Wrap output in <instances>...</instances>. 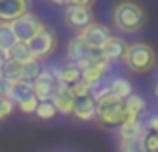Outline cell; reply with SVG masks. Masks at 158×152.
Wrapping results in <instances>:
<instances>
[{
    "mask_svg": "<svg viewBox=\"0 0 158 152\" xmlns=\"http://www.w3.org/2000/svg\"><path fill=\"white\" fill-rule=\"evenodd\" d=\"M30 12V0H0V22H14Z\"/></svg>",
    "mask_w": 158,
    "mask_h": 152,
    "instance_id": "9",
    "label": "cell"
},
{
    "mask_svg": "<svg viewBox=\"0 0 158 152\" xmlns=\"http://www.w3.org/2000/svg\"><path fill=\"white\" fill-rule=\"evenodd\" d=\"M96 120L104 126H120L122 122H126L128 112H126V106H124V100L112 96V94L98 100Z\"/></svg>",
    "mask_w": 158,
    "mask_h": 152,
    "instance_id": "2",
    "label": "cell"
},
{
    "mask_svg": "<svg viewBox=\"0 0 158 152\" xmlns=\"http://www.w3.org/2000/svg\"><path fill=\"white\" fill-rule=\"evenodd\" d=\"M146 130H152V132H156L158 134V114H152V116H148V120H146Z\"/></svg>",
    "mask_w": 158,
    "mask_h": 152,
    "instance_id": "27",
    "label": "cell"
},
{
    "mask_svg": "<svg viewBox=\"0 0 158 152\" xmlns=\"http://www.w3.org/2000/svg\"><path fill=\"white\" fill-rule=\"evenodd\" d=\"M128 44L124 42L122 38H118V36H110V40L102 46V52H104L106 60H112V62H116V60H122L124 58V52H126Z\"/></svg>",
    "mask_w": 158,
    "mask_h": 152,
    "instance_id": "13",
    "label": "cell"
},
{
    "mask_svg": "<svg viewBox=\"0 0 158 152\" xmlns=\"http://www.w3.org/2000/svg\"><path fill=\"white\" fill-rule=\"evenodd\" d=\"M42 70H44V66L40 64V60L38 58H32L30 62H24L22 64V80L34 84L36 78L40 76V72H42Z\"/></svg>",
    "mask_w": 158,
    "mask_h": 152,
    "instance_id": "16",
    "label": "cell"
},
{
    "mask_svg": "<svg viewBox=\"0 0 158 152\" xmlns=\"http://www.w3.org/2000/svg\"><path fill=\"white\" fill-rule=\"evenodd\" d=\"M96 108H98V102L94 100L92 96H82V98H76V104H74V116L78 120H92L96 118Z\"/></svg>",
    "mask_w": 158,
    "mask_h": 152,
    "instance_id": "10",
    "label": "cell"
},
{
    "mask_svg": "<svg viewBox=\"0 0 158 152\" xmlns=\"http://www.w3.org/2000/svg\"><path fill=\"white\" fill-rule=\"evenodd\" d=\"M8 58H10V54H8V50H4V48H0V70L4 68V64L8 62Z\"/></svg>",
    "mask_w": 158,
    "mask_h": 152,
    "instance_id": "29",
    "label": "cell"
},
{
    "mask_svg": "<svg viewBox=\"0 0 158 152\" xmlns=\"http://www.w3.org/2000/svg\"><path fill=\"white\" fill-rule=\"evenodd\" d=\"M80 80H82V70L74 62H68V64L62 66V82H64V84L72 86V84H76V82H80Z\"/></svg>",
    "mask_w": 158,
    "mask_h": 152,
    "instance_id": "20",
    "label": "cell"
},
{
    "mask_svg": "<svg viewBox=\"0 0 158 152\" xmlns=\"http://www.w3.org/2000/svg\"><path fill=\"white\" fill-rule=\"evenodd\" d=\"M144 152H156V150H144Z\"/></svg>",
    "mask_w": 158,
    "mask_h": 152,
    "instance_id": "32",
    "label": "cell"
},
{
    "mask_svg": "<svg viewBox=\"0 0 158 152\" xmlns=\"http://www.w3.org/2000/svg\"><path fill=\"white\" fill-rule=\"evenodd\" d=\"M38 104H40V100L36 96H32V98H28V100H24L22 104H18V110H20V112H24V114H36Z\"/></svg>",
    "mask_w": 158,
    "mask_h": 152,
    "instance_id": "24",
    "label": "cell"
},
{
    "mask_svg": "<svg viewBox=\"0 0 158 152\" xmlns=\"http://www.w3.org/2000/svg\"><path fill=\"white\" fill-rule=\"evenodd\" d=\"M64 20H66V24H68L70 28H74V30H84L86 26H90V24L94 22L90 6H66Z\"/></svg>",
    "mask_w": 158,
    "mask_h": 152,
    "instance_id": "8",
    "label": "cell"
},
{
    "mask_svg": "<svg viewBox=\"0 0 158 152\" xmlns=\"http://www.w3.org/2000/svg\"><path fill=\"white\" fill-rule=\"evenodd\" d=\"M154 94H156V98H158V84H156V88H154Z\"/></svg>",
    "mask_w": 158,
    "mask_h": 152,
    "instance_id": "31",
    "label": "cell"
},
{
    "mask_svg": "<svg viewBox=\"0 0 158 152\" xmlns=\"http://www.w3.org/2000/svg\"><path fill=\"white\" fill-rule=\"evenodd\" d=\"M112 22L122 32H138L144 26V10L132 0H122L112 10Z\"/></svg>",
    "mask_w": 158,
    "mask_h": 152,
    "instance_id": "1",
    "label": "cell"
},
{
    "mask_svg": "<svg viewBox=\"0 0 158 152\" xmlns=\"http://www.w3.org/2000/svg\"><path fill=\"white\" fill-rule=\"evenodd\" d=\"M10 24H12V30H14V34H16V40H18V42H26V44L30 42L32 38H36L44 28V24L40 22V18L34 16L32 12L22 14L20 18H16L14 22H10Z\"/></svg>",
    "mask_w": 158,
    "mask_h": 152,
    "instance_id": "4",
    "label": "cell"
},
{
    "mask_svg": "<svg viewBox=\"0 0 158 152\" xmlns=\"http://www.w3.org/2000/svg\"><path fill=\"white\" fill-rule=\"evenodd\" d=\"M14 102L10 98H0V120H4L6 116H10L12 110H14Z\"/></svg>",
    "mask_w": 158,
    "mask_h": 152,
    "instance_id": "25",
    "label": "cell"
},
{
    "mask_svg": "<svg viewBox=\"0 0 158 152\" xmlns=\"http://www.w3.org/2000/svg\"><path fill=\"white\" fill-rule=\"evenodd\" d=\"M52 4H58V6H62V4H66V0H50Z\"/></svg>",
    "mask_w": 158,
    "mask_h": 152,
    "instance_id": "30",
    "label": "cell"
},
{
    "mask_svg": "<svg viewBox=\"0 0 158 152\" xmlns=\"http://www.w3.org/2000/svg\"><path fill=\"white\" fill-rule=\"evenodd\" d=\"M90 90H92V86H90L86 80H80V82H76V84H72V86H70V94H72L74 98L88 96V94H90Z\"/></svg>",
    "mask_w": 158,
    "mask_h": 152,
    "instance_id": "23",
    "label": "cell"
},
{
    "mask_svg": "<svg viewBox=\"0 0 158 152\" xmlns=\"http://www.w3.org/2000/svg\"><path fill=\"white\" fill-rule=\"evenodd\" d=\"M120 152H144L146 144H144V136L142 138H128V140H120Z\"/></svg>",
    "mask_w": 158,
    "mask_h": 152,
    "instance_id": "21",
    "label": "cell"
},
{
    "mask_svg": "<svg viewBox=\"0 0 158 152\" xmlns=\"http://www.w3.org/2000/svg\"><path fill=\"white\" fill-rule=\"evenodd\" d=\"M122 62H124V66L130 68L132 72H146L154 66L156 52L144 42H134V44H128Z\"/></svg>",
    "mask_w": 158,
    "mask_h": 152,
    "instance_id": "3",
    "label": "cell"
},
{
    "mask_svg": "<svg viewBox=\"0 0 158 152\" xmlns=\"http://www.w3.org/2000/svg\"><path fill=\"white\" fill-rule=\"evenodd\" d=\"M146 134V126L138 120V118H128L126 122L118 126V136L120 140H128V138H142Z\"/></svg>",
    "mask_w": 158,
    "mask_h": 152,
    "instance_id": "11",
    "label": "cell"
},
{
    "mask_svg": "<svg viewBox=\"0 0 158 152\" xmlns=\"http://www.w3.org/2000/svg\"><path fill=\"white\" fill-rule=\"evenodd\" d=\"M8 54H10V58H14V60H18V62H30L32 58H34V54H32V50H30V46H28L26 42H16L14 46L8 50Z\"/></svg>",
    "mask_w": 158,
    "mask_h": 152,
    "instance_id": "17",
    "label": "cell"
},
{
    "mask_svg": "<svg viewBox=\"0 0 158 152\" xmlns=\"http://www.w3.org/2000/svg\"><path fill=\"white\" fill-rule=\"evenodd\" d=\"M110 94L120 98V100H126L132 94V84L122 76H114V78H110Z\"/></svg>",
    "mask_w": 158,
    "mask_h": 152,
    "instance_id": "14",
    "label": "cell"
},
{
    "mask_svg": "<svg viewBox=\"0 0 158 152\" xmlns=\"http://www.w3.org/2000/svg\"><path fill=\"white\" fill-rule=\"evenodd\" d=\"M124 106H126L128 118H138L140 114L146 110V100L138 94H130V96L124 100Z\"/></svg>",
    "mask_w": 158,
    "mask_h": 152,
    "instance_id": "15",
    "label": "cell"
},
{
    "mask_svg": "<svg viewBox=\"0 0 158 152\" xmlns=\"http://www.w3.org/2000/svg\"><path fill=\"white\" fill-rule=\"evenodd\" d=\"M144 144H146V150H156L158 152V134L152 132V130H146V134H144Z\"/></svg>",
    "mask_w": 158,
    "mask_h": 152,
    "instance_id": "26",
    "label": "cell"
},
{
    "mask_svg": "<svg viewBox=\"0 0 158 152\" xmlns=\"http://www.w3.org/2000/svg\"><path fill=\"white\" fill-rule=\"evenodd\" d=\"M16 42L18 40H16V34L12 30V24L10 22H0V48L10 50Z\"/></svg>",
    "mask_w": 158,
    "mask_h": 152,
    "instance_id": "18",
    "label": "cell"
},
{
    "mask_svg": "<svg viewBox=\"0 0 158 152\" xmlns=\"http://www.w3.org/2000/svg\"><path fill=\"white\" fill-rule=\"evenodd\" d=\"M58 114L56 106H54L52 100H44L38 104V108H36V116L40 118V120H50V118H54Z\"/></svg>",
    "mask_w": 158,
    "mask_h": 152,
    "instance_id": "22",
    "label": "cell"
},
{
    "mask_svg": "<svg viewBox=\"0 0 158 152\" xmlns=\"http://www.w3.org/2000/svg\"><path fill=\"white\" fill-rule=\"evenodd\" d=\"M34 96V86L30 82H24V80H18V82H12L10 86V92H8V98L14 102L16 106L22 104L24 100Z\"/></svg>",
    "mask_w": 158,
    "mask_h": 152,
    "instance_id": "12",
    "label": "cell"
},
{
    "mask_svg": "<svg viewBox=\"0 0 158 152\" xmlns=\"http://www.w3.org/2000/svg\"><path fill=\"white\" fill-rule=\"evenodd\" d=\"M56 44H58V38L56 34H54L52 28L44 26L42 32H40L36 38H32L30 42H28V46H30L32 54H34V58H46V56H50L54 50H56Z\"/></svg>",
    "mask_w": 158,
    "mask_h": 152,
    "instance_id": "5",
    "label": "cell"
},
{
    "mask_svg": "<svg viewBox=\"0 0 158 152\" xmlns=\"http://www.w3.org/2000/svg\"><path fill=\"white\" fill-rule=\"evenodd\" d=\"M80 36L90 48H102L110 40L112 30L102 22H92L90 26H86L84 30H80Z\"/></svg>",
    "mask_w": 158,
    "mask_h": 152,
    "instance_id": "7",
    "label": "cell"
},
{
    "mask_svg": "<svg viewBox=\"0 0 158 152\" xmlns=\"http://www.w3.org/2000/svg\"><path fill=\"white\" fill-rule=\"evenodd\" d=\"M58 84H60V82L54 78L50 68H44V70L40 72V76L36 78V82L32 84L34 86V96L38 98L40 102L52 100V98L56 96V92H58Z\"/></svg>",
    "mask_w": 158,
    "mask_h": 152,
    "instance_id": "6",
    "label": "cell"
},
{
    "mask_svg": "<svg viewBox=\"0 0 158 152\" xmlns=\"http://www.w3.org/2000/svg\"><path fill=\"white\" fill-rule=\"evenodd\" d=\"M92 0H66V6H90Z\"/></svg>",
    "mask_w": 158,
    "mask_h": 152,
    "instance_id": "28",
    "label": "cell"
},
{
    "mask_svg": "<svg viewBox=\"0 0 158 152\" xmlns=\"http://www.w3.org/2000/svg\"><path fill=\"white\" fill-rule=\"evenodd\" d=\"M2 74L10 82L22 80V62H18V60H14V58H8V62L4 64V68H2Z\"/></svg>",
    "mask_w": 158,
    "mask_h": 152,
    "instance_id": "19",
    "label": "cell"
}]
</instances>
